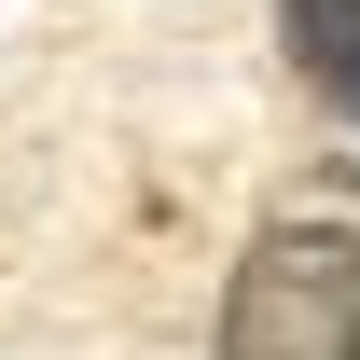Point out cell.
<instances>
[{
	"label": "cell",
	"mask_w": 360,
	"mask_h": 360,
	"mask_svg": "<svg viewBox=\"0 0 360 360\" xmlns=\"http://www.w3.org/2000/svg\"><path fill=\"white\" fill-rule=\"evenodd\" d=\"M222 360H360V222H264L222 277Z\"/></svg>",
	"instance_id": "6da1fadb"
},
{
	"label": "cell",
	"mask_w": 360,
	"mask_h": 360,
	"mask_svg": "<svg viewBox=\"0 0 360 360\" xmlns=\"http://www.w3.org/2000/svg\"><path fill=\"white\" fill-rule=\"evenodd\" d=\"M319 97H333V125H347V139H360V42H347V56H333V70H319Z\"/></svg>",
	"instance_id": "3957f363"
},
{
	"label": "cell",
	"mask_w": 360,
	"mask_h": 360,
	"mask_svg": "<svg viewBox=\"0 0 360 360\" xmlns=\"http://www.w3.org/2000/svg\"><path fill=\"white\" fill-rule=\"evenodd\" d=\"M277 42H291V70L319 84V70L360 42V0H277Z\"/></svg>",
	"instance_id": "7a4b0ae2"
}]
</instances>
